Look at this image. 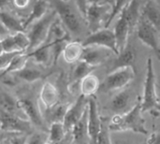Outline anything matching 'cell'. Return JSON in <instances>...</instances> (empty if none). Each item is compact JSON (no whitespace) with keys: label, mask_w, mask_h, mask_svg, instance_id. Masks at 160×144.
<instances>
[{"label":"cell","mask_w":160,"mask_h":144,"mask_svg":"<svg viewBox=\"0 0 160 144\" xmlns=\"http://www.w3.org/2000/svg\"><path fill=\"white\" fill-rule=\"evenodd\" d=\"M53 10L64 27L68 32L72 40H79L85 34L86 22L74 0L64 2L62 0H49Z\"/></svg>","instance_id":"obj_1"},{"label":"cell","mask_w":160,"mask_h":144,"mask_svg":"<svg viewBox=\"0 0 160 144\" xmlns=\"http://www.w3.org/2000/svg\"><path fill=\"white\" fill-rule=\"evenodd\" d=\"M142 4V0H131L118 14V19L113 29L118 52L125 47L129 39V35L136 27L141 17Z\"/></svg>","instance_id":"obj_2"},{"label":"cell","mask_w":160,"mask_h":144,"mask_svg":"<svg viewBox=\"0 0 160 144\" xmlns=\"http://www.w3.org/2000/svg\"><path fill=\"white\" fill-rule=\"evenodd\" d=\"M141 100L138 101L128 112L123 114H114L109 122L110 131H133L136 133L147 135L145 120L142 115Z\"/></svg>","instance_id":"obj_3"},{"label":"cell","mask_w":160,"mask_h":144,"mask_svg":"<svg viewBox=\"0 0 160 144\" xmlns=\"http://www.w3.org/2000/svg\"><path fill=\"white\" fill-rule=\"evenodd\" d=\"M142 112H149L155 117L159 115V98L157 91V80L152 57L147 59L146 78L144 82L143 96L141 99Z\"/></svg>","instance_id":"obj_4"},{"label":"cell","mask_w":160,"mask_h":144,"mask_svg":"<svg viewBox=\"0 0 160 144\" xmlns=\"http://www.w3.org/2000/svg\"><path fill=\"white\" fill-rule=\"evenodd\" d=\"M57 19L56 12L54 10L47 12L41 19L38 20L30 26H32L27 34L30 44L26 52H31L48 40L51 26Z\"/></svg>","instance_id":"obj_5"},{"label":"cell","mask_w":160,"mask_h":144,"mask_svg":"<svg viewBox=\"0 0 160 144\" xmlns=\"http://www.w3.org/2000/svg\"><path fill=\"white\" fill-rule=\"evenodd\" d=\"M135 76V69L132 66L112 69L111 73L105 77L103 82L99 84L98 90L102 92H112L123 89L134 80Z\"/></svg>","instance_id":"obj_6"},{"label":"cell","mask_w":160,"mask_h":144,"mask_svg":"<svg viewBox=\"0 0 160 144\" xmlns=\"http://www.w3.org/2000/svg\"><path fill=\"white\" fill-rule=\"evenodd\" d=\"M112 10V5L106 3L102 5H88L84 20L88 31L95 32L103 27H107Z\"/></svg>","instance_id":"obj_7"},{"label":"cell","mask_w":160,"mask_h":144,"mask_svg":"<svg viewBox=\"0 0 160 144\" xmlns=\"http://www.w3.org/2000/svg\"><path fill=\"white\" fill-rule=\"evenodd\" d=\"M135 28L138 38L144 45L153 50L158 58H159V29L142 16L140 17Z\"/></svg>","instance_id":"obj_8"},{"label":"cell","mask_w":160,"mask_h":144,"mask_svg":"<svg viewBox=\"0 0 160 144\" xmlns=\"http://www.w3.org/2000/svg\"><path fill=\"white\" fill-rule=\"evenodd\" d=\"M18 99L27 120L32 124L34 128L48 132V127L44 121L37 99L32 96H22L18 97Z\"/></svg>","instance_id":"obj_9"},{"label":"cell","mask_w":160,"mask_h":144,"mask_svg":"<svg viewBox=\"0 0 160 144\" xmlns=\"http://www.w3.org/2000/svg\"><path fill=\"white\" fill-rule=\"evenodd\" d=\"M83 47L97 45L112 50L116 55L119 53L116 45V38L113 30L109 27H103L95 32H91L82 40H81Z\"/></svg>","instance_id":"obj_10"},{"label":"cell","mask_w":160,"mask_h":144,"mask_svg":"<svg viewBox=\"0 0 160 144\" xmlns=\"http://www.w3.org/2000/svg\"><path fill=\"white\" fill-rule=\"evenodd\" d=\"M0 128L10 134L28 135L34 131L32 124L24 118L8 114L0 111Z\"/></svg>","instance_id":"obj_11"},{"label":"cell","mask_w":160,"mask_h":144,"mask_svg":"<svg viewBox=\"0 0 160 144\" xmlns=\"http://www.w3.org/2000/svg\"><path fill=\"white\" fill-rule=\"evenodd\" d=\"M112 56H116V54L112 50L101 46L91 45L83 47V52L81 60H83L92 67H97L104 64Z\"/></svg>","instance_id":"obj_12"},{"label":"cell","mask_w":160,"mask_h":144,"mask_svg":"<svg viewBox=\"0 0 160 144\" xmlns=\"http://www.w3.org/2000/svg\"><path fill=\"white\" fill-rule=\"evenodd\" d=\"M88 133L90 144H97V140L101 127V116L98 112V106L96 97H88V117H87Z\"/></svg>","instance_id":"obj_13"},{"label":"cell","mask_w":160,"mask_h":144,"mask_svg":"<svg viewBox=\"0 0 160 144\" xmlns=\"http://www.w3.org/2000/svg\"><path fill=\"white\" fill-rule=\"evenodd\" d=\"M88 107V97L81 95L73 104H70L63 120V126L67 132H69L72 127L82 116Z\"/></svg>","instance_id":"obj_14"},{"label":"cell","mask_w":160,"mask_h":144,"mask_svg":"<svg viewBox=\"0 0 160 144\" xmlns=\"http://www.w3.org/2000/svg\"><path fill=\"white\" fill-rule=\"evenodd\" d=\"M0 111L8 114L27 119L22 109L21 108L18 97L5 90H0Z\"/></svg>","instance_id":"obj_15"},{"label":"cell","mask_w":160,"mask_h":144,"mask_svg":"<svg viewBox=\"0 0 160 144\" xmlns=\"http://www.w3.org/2000/svg\"><path fill=\"white\" fill-rule=\"evenodd\" d=\"M88 117V107L82 116L78 120V122L70 129V134L72 137L73 144H90V138L88 133L87 126Z\"/></svg>","instance_id":"obj_16"},{"label":"cell","mask_w":160,"mask_h":144,"mask_svg":"<svg viewBox=\"0 0 160 144\" xmlns=\"http://www.w3.org/2000/svg\"><path fill=\"white\" fill-rule=\"evenodd\" d=\"M132 100L131 92L124 89L112 97L110 103V109L114 114H123L129 111L130 102Z\"/></svg>","instance_id":"obj_17"},{"label":"cell","mask_w":160,"mask_h":144,"mask_svg":"<svg viewBox=\"0 0 160 144\" xmlns=\"http://www.w3.org/2000/svg\"><path fill=\"white\" fill-rule=\"evenodd\" d=\"M141 16L159 29L160 9L159 2L155 0H146L143 2L141 9Z\"/></svg>","instance_id":"obj_18"},{"label":"cell","mask_w":160,"mask_h":144,"mask_svg":"<svg viewBox=\"0 0 160 144\" xmlns=\"http://www.w3.org/2000/svg\"><path fill=\"white\" fill-rule=\"evenodd\" d=\"M136 59V50L129 39L128 40L125 47L119 52V53L116 55V59L114 61L112 69L126 67V66H132Z\"/></svg>","instance_id":"obj_19"},{"label":"cell","mask_w":160,"mask_h":144,"mask_svg":"<svg viewBox=\"0 0 160 144\" xmlns=\"http://www.w3.org/2000/svg\"><path fill=\"white\" fill-rule=\"evenodd\" d=\"M82 52H83V46L81 41L69 40L66 43L61 55H63V58L67 63L73 64L81 60Z\"/></svg>","instance_id":"obj_20"},{"label":"cell","mask_w":160,"mask_h":144,"mask_svg":"<svg viewBox=\"0 0 160 144\" xmlns=\"http://www.w3.org/2000/svg\"><path fill=\"white\" fill-rule=\"evenodd\" d=\"M70 104L68 103H57L54 106L51 107V108H46L45 113L42 114L44 121L47 124L51 125L52 123H56V122H61L63 123L64 117L66 115V112L68 111V109L69 108Z\"/></svg>","instance_id":"obj_21"},{"label":"cell","mask_w":160,"mask_h":144,"mask_svg":"<svg viewBox=\"0 0 160 144\" xmlns=\"http://www.w3.org/2000/svg\"><path fill=\"white\" fill-rule=\"evenodd\" d=\"M49 6H50L49 0H36L31 12L24 20V22H22V26L24 30L27 29L32 23L42 18L48 12Z\"/></svg>","instance_id":"obj_22"},{"label":"cell","mask_w":160,"mask_h":144,"mask_svg":"<svg viewBox=\"0 0 160 144\" xmlns=\"http://www.w3.org/2000/svg\"><path fill=\"white\" fill-rule=\"evenodd\" d=\"M39 98L45 108H51L59 102V92L52 83L47 82L42 85Z\"/></svg>","instance_id":"obj_23"},{"label":"cell","mask_w":160,"mask_h":144,"mask_svg":"<svg viewBox=\"0 0 160 144\" xmlns=\"http://www.w3.org/2000/svg\"><path fill=\"white\" fill-rule=\"evenodd\" d=\"M29 59L32 58L34 61L42 66H48V63L50 62V59H52V42L46 41L37 49L28 52Z\"/></svg>","instance_id":"obj_24"},{"label":"cell","mask_w":160,"mask_h":144,"mask_svg":"<svg viewBox=\"0 0 160 144\" xmlns=\"http://www.w3.org/2000/svg\"><path fill=\"white\" fill-rule=\"evenodd\" d=\"M0 22L9 33L24 31L22 22L14 14L4 10L3 8L0 9Z\"/></svg>","instance_id":"obj_25"},{"label":"cell","mask_w":160,"mask_h":144,"mask_svg":"<svg viewBox=\"0 0 160 144\" xmlns=\"http://www.w3.org/2000/svg\"><path fill=\"white\" fill-rule=\"evenodd\" d=\"M13 74L17 79H20L25 82H35L45 77L41 69L36 67H30L27 64L22 68L14 72Z\"/></svg>","instance_id":"obj_26"},{"label":"cell","mask_w":160,"mask_h":144,"mask_svg":"<svg viewBox=\"0 0 160 144\" xmlns=\"http://www.w3.org/2000/svg\"><path fill=\"white\" fill-rule=\"evenodd\" d=\"M99 79L90 73L87 76H85L82 81L80 82V89H81V95L84 97H91L94 96L99 88Z\"/></svg>","instance_id":"obj_27"},{"label":"cell","mask_w":160,"mask_h":144,"mask_svg":"<svg viewBox=\"0 0 160 144\" xmlns=\"http://www.w3.org/2000/svg\"><path fill=\"white\" fill-rule=\"evenodd\" d=\"M29 60V55L27 52H19L17 53L9 62L8 66L0 72V79L12 74L18 70H20L21 68H22L28 62Z\"/></svg>","instance_id":"obj_28"},{"label":"cell","mask_w":160,"mask_h":144,"mask_svg":"<svg viewBox=\"0 0 160 144\" xmlns=\"http://www.w3.org/2000/svg\"><path fill=\"white\" fill-rule=\"evenodd\" d=\"M95 68H96L95 67H92L91 65L87 64L83 60L77 61L71 74V82L72 83L80 82L82 79H83L88 74L92 73Z\"/></svg>","instance_id":"obj_29"},{"label":"cell","mask_w":160,"mask_h":144,"mask_svg":"<svg viewBox=\"0 0 160 144\" xmlns=\"http://www.w3.org/2000/svg\"><path fill=\"white\" fill-rule=\"evenodd\" d=\"M67 133L68 132L65 130L63 123H52L48 128V142L52 144L58 143L65 138Z\"/></svg>","instance_id":"obj_30"},{"label":"cell","mask_w":160,"mask_h":144,"mask_svg":"<svg viewBox=\"0 0 160 144\" xmlns=\"http://www.w3.org/2000/svg\"><path fill=\"white\" fill-rule=\"evenodd\" d=\"M110 134L111 131L109 129V121L101 117V127L98 136L97 144H112Z\"/></svg>","instance_id":"obj_31"},{"label":"cell","mask_w":160,"mask_h":144,"mask_svg":"<svg viewBox=\"0 0 160 144\" xmlns=\"http://www.w3.org/2000/svg\"><path fill=\"white\" fill-rule=\"evenodd\" d=\"M12 37L18 46V49L20 52H26L28 48H29V38L26 33H24V31H19V32H15V33H11Z\"/></svg>","instance_id":"obj_32"},{"label":"cell","mask_w":160,"mask_h":144,"mask_svg":"<svg viewBox=\"0 0 160 144\" xmlns=\"http://www.w3.org/2000/svg\"><path fill=\"white\" fill-rule=\"evenodd\" d=\"M48 142V132L33 131L26 135V144H45Z\"/></svg>","instance_id":"obj_33"},{"label":"cell","mask_w":160,"mask_h":144,"mask_svg":"<svg viewBox=\"0 0 160 144\" xmlns=\"http://www.w3.org/2000/svg\"><path fill=\"white\" fill-rule=\"evenodd\" d=\"M131 0H113V3H112V14H111V17H110V20L108 22V25L107 27H109L112 22L115 20V18H117L118 14L121 12V10L128 5L129 4Z\"/></svg>","instance_id":"obj_34"},{"label":"cell","mask_w":160,"mask_h":144,"mask_svg":"<svg viewBox=\"0 0 160 144\" xmlns=\"http://www.w3.org/2000/svg\"><path fill=\"white\" fill-rule=\"evenodd\" d=\"M1 42H2V46H3V50L4 52H22L19 51L18 49V46L12 37V34H8L7 36H5L3 37V39H1Z\"/></svg>","instance_id":"obj_35"},{"label":"cell","mask_w":160,"mask_h":144,"mask_svg":"<svg viewBox=\"0 0 160 144\" xmlns=\"http://www.w3.org/2000/svg\"><path fill=\"white\" fill-rule=\"evenodd\" d=\"M19 52H3L0 54V70H4L11 61V59Z\"/></svg>","instance_id":"obj_36"},{"label":"cell","mask_w":160,"mask_h":144,"mask_svg":"<svg viewBox=\"0 0 160 144\" xmlns=\"http://www.w3.org/2000/svg\"><path fill=\"white\" fill-rule=\"evenodd\" d=\"M12 144H26V135L14 134L10 137Z\"/></svg>","instance_id":"obj_37"},{"label":"cell","mask_w":160,"mask_h":144,"mask_svg":"<svg viewBox=\"0 0 160 144\" xmlns=\"http://www.w3.org/2000/svg\"><path fill=\"white\" fill-rule=\"evenodd\" d=\"M78 9L80 10L81 14L82 15V17L84 18L85 13H86V8H87V1L86 0H74Z\"/></svg>","instance_id":"obj_38"},{"label":"cell","mask_w":160,"mask_h":144,"mask_svg":"<svg viewBox=\"0 0 160 144\" xmlns=\"http://www.w3.org/2000/svg\"><path fill=\"white\" fill-rule=\"evenodd\" d=\"M31 0H11L13 6L18 9H24L30 4Z\"/></svg>","instance_id":"obj_39"},{"label":"cell","mask_w":160,"mask_h":144,"mask_svg":"<svg viewBox=\"0 0 160 144\" xmlns=\"http://www.w3.org/2000/svg\"><path fill=\"white\" fill-rule=\"evenodd\" d=\"M147 144H160V136L158 132L151 134L150 138L147 141Z\"/></svg>","instance_id":"obj_40"},{"label":"cell","mask_w":160,"mask_h":144,"mask_svg":"<svg viewBox=\"0 0 160 144\" xmlns=\"http://www.w3.org/2000/svg\"><path fill=\"white\" fill-rule=\"evenodd\" d=\"M87 5H102L106 3H111L110 0H86Z\"/></svg>","instance_id":"obj_41"},{"label":"cell","mask_w":160,"mask_h":144,"mask_svg":"<svg viewBox=\"0 0 160 144\" xmlns=\"http://www.w3.org/2000/svg\"><path fill=\"white\" fill-rule=\"evenodd\" d=\"M12 135H14V134H10V133L5 132V131H3V130L0 128V142H1L4 139H6V138H8V137H10V136H12Z\"/></svg>","instance_id":"obj_42"},{"label":"cell","mask_w":160,"mask_h":144,"mask_svg":"<svg viewBox=\"0 0 160 144\" xmlns=\"http://www.w3.org/2000/svg\"><path fill=\"white\" fill-rule=\"evenodd\" d=\"M8 34H10L5 27H4V25L1 23V22H0V36H7V35H8Z\"/></svg>","instance_id":"obj_43"},{"label":"cell","mask_w":160,"mask_h":144,"mask_svg":"<svg viewBox=\"0 0 160 144\" xmlns=\"http://www.w3.org/2000/svg\"><path fill=\"white\" fill-rule=\"evenodd\" d=\"M9 0H0V9L4 8L8 4Z\"/></svg>","instance_id":"obj_44"},{"label":"cell","mask_w":160,"mask_h":144,"mask_svg":"<svg viewBox=\"0 0 160 144\" xmlns=\"http://www.w3.org/2000/svg\"><path fill=\"white\" fill-rule=\"evenodd\" d=\"M11 137V136H10ZM10 137H8V138H6V139H4L0 144H12L11 143V141H10Z\"/></svg>","instance_id":"obj_45"},{"label":"cell","mask_w":160,"mask_h":144,"mask_svg":"<svg viewBox=\"0 0 160 144\" xmlns=\"http://www.w3.org/2000/svg\"><path fill=\"white\" fill-rule=\"evenodd\" d=\"M4 52V50H3V46H2V42H1V39H0V54Z\"/></svg>","instance_id":"obj_46"},{"label":"cell","mask_w":160,"mask_h":144,"mask_svg":"<svg viewBox=\"0 0 160 144\" xmlns=\"http://www.w3.org/2000/svg\"><path fill=\"white\" fill-rule=\"evenodd\" d=\"M110 2H111V4L112 5V3H113V0H110Z\"/></svg>","instance_id":"obj_47"},{"label":"cell","mask_w":160,"mask_h":144,"mask_svg":"<svg viewBox=\"0 0 160 144\" xmlns=\"http://www.w3.org/2000/svg\"><path fill=\"white\" fill-rule=\"evenodd\" d=\"M45 144H52V143H51V142H46V143Z\"/></svg>","instance_id":"obj_48"},{"label":"cell","mask_w":160,"mask_h":144,"mask_svg":"<svg viewBox=\"0 0 160 144\" xmlns=\"http://www.w3.org/2000/svg\"><path fill=\"white\" fill-rule=\"evenodd\" d=\"M62 1H64V2H68V1H69V0H62Z\"/></svg>","instance_id":"obj_49"},{"label":"cell","mask_w":160,"mask_h":144,"mask_svg":"<svg viewBox=\"0 0 160 144\" xmlns=\"http://www.w3.org/2000/svg\"><path fill=\"white\" fill-rule=\"evenodd\" d=\"M155 1H157V2H159V0H155Z\"/></svg>","instance_id":"obj_50"}]
</instances>
